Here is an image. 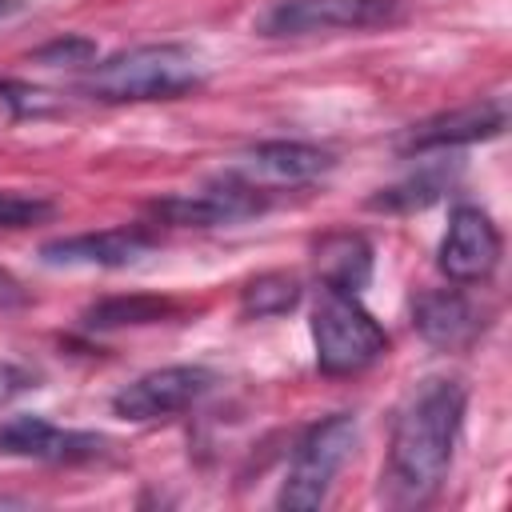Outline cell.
Wrapping results in <instances>:
<instances>
[{
  "label": "cell",
  "mask_w": 512,
  "mask_h": 512,
  "mask_svg": "<svg viewBox=\"0 0 512 512\" xmlns=\"http://www.w3.org/2000/svg\"><path fill=\"white\" fill-rule=\"evenodd\" d=\"M316 276L332 292H360L372 280V244L360 232H332L316 244Z\"/></svg>",
  "instance_id": "14"
},
{
  "label": "cell",
  "mask_w": 512,
  "mask_h": 512,
  "mask_svg": "<svg viewBox=\"0 0 512 512\" xmlns=\"http://www.w3.org/2000/svg\"><path fill=\"white\" fill-rule=\"evenodd\" d=\"M312 340H316V364L328 376L364 372L388 352V332L372 320V312H364L352 292H332V288H324L312 312Z\"/></svg>",
  "instance_id": "3"
},
{
  "label": "cell",
  "mask_w": 512,
  "mask_h": 512,
  "mask_svg": "<svg viewBox=\"0 0 512 512\" xmlns=\"http://www.w3.org/2000/svg\"><path fill=\"white\" fill-rule=\"evenodd\" d=\"M500 264V232L488 220V212L460 204L448 220V232L440 240V272L456 284H472L492 276Z\"/></svg>",
  "instance_id": "10"
},
{
  "label": "cell",
  "mask_w": 512,
  "mask_h": 512,
  "mask_svg": "<svg viewBox=\"0 0 512 512\" xmlns=\"http://www.w3.org/2000/svg\"><path fill=\"white\" fill-rule=\"evenodd\" d=\"M356 448V416L348 412H336L320 424H312L304 432V440L296 444L292 452V468L280 484V496L276 504L280 508H296V512H308V508H320L336 472L344 468V460L352 456Z\"/></svg>",
  "instance_id": "5"
},
{
  "label": "cell",
  "mask_w": 512,
  "mask_h": 512,
  "mask_svg": "<svg viewBox=\"0 0 512 512\" xmlns=\"http://www.w3.org/2000/svg\"><path fill=\"white\" fill-rule=\"evenodd\" d=\"M412 328L432 344V348H444V352H456V348H468L484 320H480V308L456 292V288H440V292H424L416 304H412Z\"/></svg>",
  "instance_id": "13"
},
{
  "label": "cell",
  "mask_w": 512,
  "mask_h": 512,
  "mask_svg": "<svg viewBox=\"0 0 512 512\" xmlns=\"http://www.w3.org/2000/svg\"><path fill=\"white\" fill-rule=\"evenodd\" d=\"M156 248V236L148 228H104V232H80V236H60L40 248L44 264L60 268H128L144 260Z\"/></svg>",
  "instance_id": "11"
},
{
  "label": "cell",
  "mask_w": 512,
  "mask_h": 512,
  "mask_svg": "<svg viewBox=\"0 0 512 512\" xmlns=\"http://www.w3.org/2000/svg\"><path fill=\"white\" fill-rule=\"evenodd\" d=\"M56 212L52 200L44 196H24V192H0V228H32Z\"/></svg>",
  "instance_id": "18"
},
{
  "label": "cell",
  "mask_w": 512,
  "mask_h": 512,
  "mask_svg": "<svg viewBox=\"0 0 512 512\" xmlns=\"http://www.w3.org/2000/svg\"><path fill=\"white\" fill-rule=\"evenodd\" d=\"M448 180L452 176L444 168H424V172H416V176H408V180H400L392 188H380L368 200V208L372 212H416V208H428V204H436L444 196Z\"/></svg>",
  "instance_id": "16"
},
{
  "label": "cell",
  "mask_w": 512,
  "mask_h": 512,
  "mask_svg": "<svg viewBox=\"0 0 512 512\" xmlns=\"http://www.w3.org/2000/svg\"><path fill=\"white\" fill-rule=\"evenodd\" d=\"M148 212L176 228H216V224H240L256 212H264V196H260V188H248V184L224 176V184H212L204 192L160 196L148 204Z\"/></svg>",
  "instance_id": "7"
},
{
  "label": "cell",
  "mask_w": 512,
  "mask_h": 512,
  "mask_svg": "<svg viewBox=\"0 0 512 512\" xmlns=\"http://www.w3.org/2000/svg\"><path fill=\"white\" fill-rule=\"evenodd\" d=\"M204 84L200 60L184 44H140L88 68L80 92L104 104L128 100H176Z\"/></svg>",
  "instance_id": "2"
},
{
  "label": "cell",
  "mask_w": 512,
  "mask_h": 512,
  "mask_svg": "<svg viewBox=\"0 0 512 512\" xmlns=\"http://www.w3.org/2000/svg\"><path fill=\"white\" fill-rule=\"evenodd\" d=\"M28 388H36V376H32L28 368L12 364V360H0V404H8V400H16V396H24Z\"/></svg>",
  "instance_id": "21"
},
{
  "label": "cell",
  "mask_w": 512,
  "mask_h": 512,
  "mask_svg": "<svg viewBox=\"0 0 512 512\" xmlns=\"http://www.w3.org/2000/svg\"><path fill=\"white\" fill-rule=\"evenodd\" d=\"M300 304V280L288 276V272H268V276H256L248 280V288L240 292V308L244 316H284Z\"/></svg>",
  "instance_id": "17"
},
{
  "label": "cell",
  "mask_w": 512,
  "mask_h": 512,
  "mask_svg": "<svg viewBox=\"0 0 512 512\" xmlns=\"http://www.w3.org/2000/svg\"><path fill=\"white\" fill-rule=\"evenodd\" d=\"M464 404L468 392L456 380H428L412 392L392 428L384 468V496L392 504H420L444 484L464 424Z\"/></svg>",
  "instance_id": "1"
},
{
  "label": "cell",
  "mask_w": 512,
  "mask_h": 512,
  "mask_svg": "<svg viewBox=\"0 0 512 512\" xmlns=\"http://www.w3.org/2000/svg\"><path fill=\"white\" fill-rule=\"evenodd\" d=\"M408 0H276L260 12L256 32L272 40L324 36V32H364L396 24Z\"/></svg>",
  "instance_id": "4"
},
{
  "label": "cell",
  "mask_w": 512,
  "mask_h": 512,
  "mask_svg": "<svg viewBox=\"0 0 512 512\" xmlns=\"http://www.w3.org/2000/svg\"><path fill=\"white\" fill-rule=\"evenodd\" d=\"M168 316H176V304L172 300H164V296H108V300H100V304H92L88 312H84V328H96V332H104V328H136V324H160V320H168Z\"/></svg>",
  "instance_id": "15"
},
{
  "label": "cell",
  "mask_w": 512,
  "mask_h": 512,
  "mask_svg": "<svg viewBox=\"0 0 512 512\" xmlns=\"http://www.w3.org/2000/svg\"><path fill=\"white\" fill-rule=\"evenodd\" d=\"M108 440L96 432H76V428H56L44 416H12L0 424V452L4 456H24V460H48V464H76V460H96L104 456Z\"/></svg>",
  "instance_id": "9"
},
{
  "label": "cell",
  "mask_w": 512,
  "mask_h": 512,
  "mask_svg": "<svg viewBox=\"0 0 512 512\" xmlns=\"http://www.w3.org/2000/svg\"><path fill=\"white\" fill-rule=\"evenodd\" d=\"M328 168H332V152H324L316 144L264 140V144H252L248 152H240L236 164L228 168V176L248 188H292V184H308V180L324 176Z\"/></svg>",
  "instance_id": "8"
},
{
  "label": "cell",
  "mask_w": 512,
  "mask_h": 512,
  "mask_svg": "<svg viewBox=\"0 0 512 512\" xmlns=\"http://www.w3.org/2000/svg\"><path fill=\"white\" fill-rule=\"evenodd\" d=\"M12 4H16V0H0V12H8V8H12Z\"/></svg>",
  "instance_id": "23"
},
{
  "label": "cell",
  "mask_w": 512,
  "mask_h": 512,
  "mask_svg": "<svg viewBox=\"0 0 512 512\" xmlns=\"http://www.w3.org/2000/svg\"><path fill=\"white\" fill-rule=\"evenodd\" d=\"M508 124V108L504 100H476L452 112H436L420 124H412L400 140V152H440V148H460V144H476L488 136H500Z\"/></svg>",
  "instance_id": "12"
},
{
  "label": "cell",
  "mask_w": 512,
  "mask_h": 512,
  "mask_svg": "<svg viewBox=\"0 0 512 512\" xmlns=\"http://www.w3.org/2000/svg\"><path fill=\"white\" fill-rule=\"evenodd\" d=\"M216 380L220 376L204 364H168V368L144 372L132 384H124L112 396V412L120 420H132V424L164 420V416H176V412L200 404L216 388Z\"/></svg>",
  "instance_id": "6"
},
{
  "label": "cell",
  "mask_w": 512,
  "mask_h": 512,
  "mask_svg": "<svg viewBox=\"0 0 512 512\" xmlns=\"http://www.w3.org/2000/svg\"><path fill=\"white\" fill-rule=\"evenodd\" d=\"M32 60L48 64V68H56V64H92L96 60V44L88 36H56V40L40 44L32 52Z\"/></svg>",
  "instance_id": "19"
},
{
  "label": "cell",
  "mask_w": 512,
  "mask_h": 512,
  "mask_svg": "<svg viewBox=\"0 0 512 512\" xmlns=\"http://www.w3.org/2000/svg\"><path fill=\"white\" fill-rule=\"evenodd\" d=\"M28 300V292H24V284L8 272V268H0V308H20Z\"/></svg>",
  "instance_id": "22"
},
{
  "label": "cell",
  "mask_w": 512,
  "mask_h": 512,
  "mask_svg": "<svg viewBox=\"0 0 512 512\" xmlns=\"http://www.w3.org/2000/svg\"><path fill=\"white\" fill-rule=\"evenodd\" d=\"M0 104H8L16 116H28V112H40L44 92L24 88V84H12V80H0Z\"/></svg>",
  "instance_id": "20"
}]
</instances>
